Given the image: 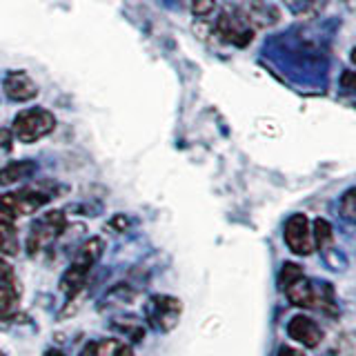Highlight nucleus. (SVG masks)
Listing matches in <instances>:
<instances>
[{
  "instance_id": "nucleus-26",
  "label": "nucleus",
  "mask_w": 356,
  "mask_h": 356,
  "mask_svg": "<svg viewBox=\"0 0 356 356\" xmlns=\"http://www.w3.org/2000/svg\"><path fill=\"white\" fill-rule=\"evenodd\" d=\"M0 356H5V354H3V352H0Z\"/></svg>"
},
{
  "instance_id": "nucleus-22",
  "label": "nucleus",
  "mask_w": 356,
  "mask_h": 356,
  "mask_svg": "<svg viewBox=\"0 0 356 356\" xmlns=\"http://www.w3.org/2000/svg\"><path fill=\"white\" fill-rule=\"evenodd\" d=\"M278 356H305V354H303V350L289 348V345H281V348H278Z\"/></svg>"
},
{
  "instance_id": "nucleus-19",
  "label": "nucleus",
  "mask_w": 356,
  "mask_h": 356,
  "mask_svg": "<svg viewBox=\"0 0 356 356\" xmlns=\"http://www.w3.org/2000/svg\"><path fill=\"white\" fill-rule=\"evenodd\" d=\"M354 187H350L348 192H345L339 200V211L341 216L348 220V222H354L356 220V196H354Z\"/></svg>"
},
{
  "instance_id": "nucleus-16",
  "label": "nucleus",
  "mask_w": 356,
  "mask_h": 356,
  "mask_svg": "<svg viewBox=\"0 0 356 356\" xmlns=\"http://www.w3.org/2000/svg\"><path fill=\"white\" fill-rule=\"evenodd\" d=\"M96 356H136L134 354L131 343L125 339H105L96 343Z\"/></svg>"
},
{
  "instance_id": "nucleus-14",
  "label": "nucleus",
  "mask_w": 356,
  "mask_h": 356,
  "mask_svg": "<svg viewBox=\"0 0 356 356\" xmlns=\"http://www.w3.org/2000/svg\"><path fill=\"white\" fill-rule=\"evenodd\" d=\"M312 241H314V250L330 252L334 248V229L325 218H316L312 225Z\"/></svg>"
},
{
  "instance_id": "nucleus-7",
  "label": "nucleus",
  "mask_w": 356,
  "mask_h": 356,
  "mask_svg": "<svg viewBox=\"0 0 356 356\" xmlns=\"http://www.w3.org/2000/svg\"><path fill=\"white\" fill-rule=\"evenodd\" d=\"M20 296H22V285L14 265L0 256V323H9L18 318Z\"/></svg>"
},
{
  "instance_id": "nucleus-10",
  "label": "nucleus",
  "mask_w": 356,
  "mask_h": 356,
  "mask_svg": "<svg viewBox=\"0 0 356 356\" xmlns=\"http://www.w3.org/2000/svg\"><path fill=\"white\" fill-rule=\"evenodd\" d=\"M5 96L14 103H29L38 96V85L27 72H9L3 81Z\"/></svg>"
},
{
  "instance_id": "nucleus-18",
  "label": "nucleus",
  "mask_w": 356,
  "mask_h": 356,
  "mask_svg": "<svg viewBox=\"0 0 356 356\" xmlns=\"http://www.w3.org/2000/svg\"><path fill=\"white\" fill-rule=\"evenodd\" d=\"M283 3L294 16L309 18V16H316L318 11L327 5V0H283Z\"/></svg>"
},
{
  "instance_id": "nucleus-24",
  "label": "nucleus",
  "mask_w": 356,
  "mask_h": 356,
  "mask_svg": "<svg viewBox=\"0 0 356 356\" xmlns=\"http://www.w3.org/2000/svg\"><path fill=\"white\" fill-rule=\"evenodd\" d=\"M42 356H67L65 352H60V350H54V348H49L47 352H44Z\"/></svg>"
},
{
  "instance_id": "nucleus-12",
  "label": "nucleus",
  "mask_w": 356,
  "mask_h": 356,
  "mask_svg": "<svg viewBox=\"0 0 356 356\" xmlns=\"http://www.w3.org/2000/svg\"><path fill=\"white\" fill-rule=\"evenodd\" d=\"M283 292L287 296V300L296 307H303V309H314V283L303 274L298 276L296 281H292L287 287H283Z\"/></svg>"
},
{
  "instance_id": "nucleus-15",
  "label": "nucleus",
  "mask_w": 356,
  "mask_h": 356,
  "mask_svg": "<svg viewBox=\"0 0 356 356\" xmlns=\"http://www.w3.org/2000/svg\"><path fill=\"white\" fill-rule=\"evenodd\" d=\"M33 170H36V165L29 161L9 163L7 167L0 170V185H16L22 178H27Z\"/></svg>"
},
{
  "instance_id": "nucleus-21",
  "label": "nucleus",
  "mask_w": 356,
  "mask_h": 356,
  "mask_svg": "<svg viewBox=\"0 0 356 356\" xmlns=\"http://www.w3.org/2000/svg\"><path fill=\"white\" fill-rule=\"evenodd\" d=\"M216 11V0H194L196 16H211Z\"/></svg>"
},
{
  "instance_id": "nucleus-6",
  "label": "nucleus",
  "mask_w": 356,
  "mask_h": 356,
  "mask_svg": "<svg viewBox=\"0 0 356 356\" xmlns=\"http://www.w3.org/2000/svg\"><path fill=\"white\" fill-rule=\"evenodd\" d=\"M67 227V218L60 209H54L42 214L29 229V238H27V250L31 256L40 254L42 250H47L54 241L60 238V234Z\"/></svg>"
},
{
  "instance_id": "nucleus-4",
  "label": "nucleus",
  "mask_w": 356,
  "mask_h": 356,
  "mask_svg": "<svg viewBox=\"0 0 356 356\" xmlns=\"http://www.w3.org/2000/svg\"><path fill=\"white\" fill-rule=\"evenodd\" d=\"M56 129V118L51 111L42 109V107H31L20 111V114L11 122V134L14 138L20 143H36Z\"/></svg>"
},
{
  "instance_id": "nucleus-1",
  "label": "nucleus",
  "mask_w": 356,
  "mask_h": 356,
  "mask_svg": "<svg viewBox=\"0 0 356 356\" xmlns=\"http://www.w3.org/2000/svg\"><path fill=\"white\" fill-rule=\"evenodd\" d=\"M103 250H105V243L98 236L85 241L81 248H78L72 265L67 267L65 274L60 276V292L67 296V300H76L85 292L89 272H92L94 265L100 261Z\"/></svg>"
},
{
  "instance_id": "nucleus-20",
  "label": "nucleus",
  "mask_w": 356,
  "mask_h": 356,
  "mask_svg": "<svg viewBox=\"0 0 356 356\" xmlns=\"http://www.w3.org/2000/svg\"><path fill=\"white\" fill-rule=\"evenodd\" d=\"M298 276H303V267L296 265V263H285L281 267V274H278V285H281V289H283L292 281H296Z\"/></svg>"
},
{
  "instance_id": "nucleus-13",
  "label": "nucleus",
  "mask_w": 356,
  "mask_h": 356,
  "mask_svg": "<svg viewBox=\"0 0 356 356\" xmlns=\"http://www.w3.org/2000/svg\"><path fill=\"white\" fill-rule=\"evenodd\" d=\"M111 330L127 343H143L145 334H147V325L138 316H118L111 321Z\"/></svg>"
},
{
  "instance_id": "nucleus-3",
  "label": "nucleus",
  "mask_w": 356,
  "mask_h": 356,
  "mask_svg": "<svg viewBox=\"0 0 356 356\" xmlns=\"http://www.w3.org/2000/svg\"><path fill=\"white\" fill-rule=\"evenodd\" d=\"M214 31L222 42L234 44V47H238V49L248 47L256 33V29L250 25V20L245 18L238 5L225 7L222 11H218L216 22H214Z\"/></svg>"
},
{
  "instance_id": "nucleus-8",
  "label": "nucleus",
  "mask_w": 356,
  "mask_h": 356,
  "mask_svg": "<svg viewBox=\"0 0 356 356\" xmlns=\"http://www.w3.org/2000/svg\"><path fill=\"white\" fill-rule=\"evenodd\" d=\"M283 238L289 252L296 256H309L314 252V241H312V225L305 214H292L285 220Z\"/></svg>"
},
{
  "instance_id": "nucleus-5",
  "label": "nucleus",
  "mask_w": 356,
  "mask_h": 356,
  "mask_svg": "<svg viewBox=\"0 0 356 356\" xmlns=\"http://www.w3.org/2000/svg\"><path fill=\"white\" fill-rule=\"evenodd\" d=\"M51 200L49 194L40 192V189H18V192H9L0 196V220L14 222V218L36 214L40 207H44Z\"/></svg>"
},
{
  "instance_id": "nucleus-23",
  "label": "nucleus",
  "mask_w": 356,
  "mask_h": 356,
  "mask_svg": "<svg viewBox=\"0 0 356 356\" xmlns=\"http://www.w3.org/2000/svg\"><path fill=\"white\" fill-rule=\"evenodd\" d=\"M78 356H96V343H87Z\"/></svg>"
},
{
  "instance_id": "nucleus-9",
  "label": "nucleus",
  "mask_w": 356,
  "mask_h": 356,
  "mask_svg": "<svg viewBox=\"0 0 356 356\" xmlns=\"http://www.w3.org/2000/svg\"><path fill=\"white\" fill-rule=\"evenodd\" d=\"M287 334H289V339L300 343L303 348H309V350H314L321 345L323 341V330L321 325L314 321V318H309L305 314H296L289 318L287 323Z\"/></svg>"
},
{
  "instance_id": "nucleus-25",
  "label": "nucleus",
  "mask_w": 356,
  "mask_h": 356,
  "mask_svg": "<svg viewBox=\"0 0 356 356\" xmlns=\"http://www.w3.org/2000/svg\"><path fill=\"white\" fill-rule=\"evenodd\" d=\"M343 3H345V7H348L350 11L354 9V5H356V0H343Z\"/></svg>"
},
{
  "instance_id": "nucleus-11",
  "label": "nucleus",
  "mask_w": 356,
  "mask_h": 356,
  "mask_svg": "<svg viewBox=\"0 0 356 356\" xmlns=\"http://www.w3.org/2000/svg\"><path fill=\"white\" fill-rule=\"evenodd\" d=\"M241 11L245 14V18L250 20V25L254 29H263V27H270L278 20V11L276 7H272L270 3L265 0H250V3L238 5Z\"/></svg>"
},
{
  "instance_id": "nucleus-17",
  "label": "nucleus",
  "mask_w": 356,
  "mask_h": 356,
  "mask_svg": "<svg viewBox=\"0 0 356 356\" xmlns=\"http://www.w3.org/2000/svg\"><path fill=\"white\" fill-rule=\"evenodd\" d=\"M14 256L18 254V234L14 222L0 220V256Z\"/></svg>"
},
{
  "instance_id": "nucleus-2",
  "label": "nucleus",
  "mask_w": 356,
  "mask_h": 356,
  "mask_svg": "<svg viewBox=\"0 0 356 356\" xmlns=\"http://www.w3.org/2000/svg\"><path fill=\"white\" fill-rule=\"evenodd\" d=\"M183 316L181 298L170 294H154L145 303V325H149L154 332L167 334L176 330Z\"/></svg>"
}]
</instances>
